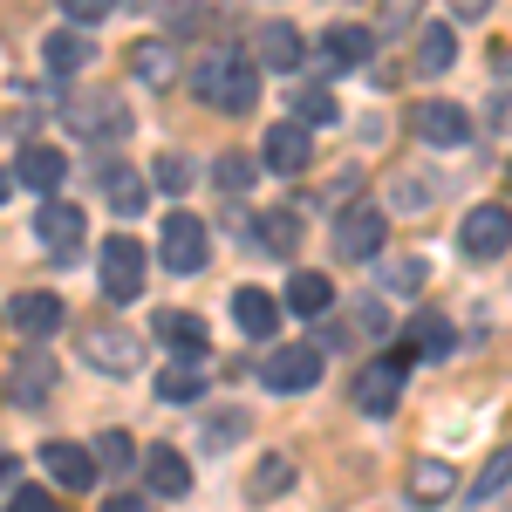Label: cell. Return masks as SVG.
<instances>
[{
  "label": "cell",
  "mask_w": 512,
  "mask_h": 512,
  "mask_svg": "<svg viewBox=\"0 0 512 512\" xmlns=\"http://www.w3.org/2000/svg\"><path fill=\"white\" fill-rule=\"evenodd\" d=\"M192 89H198V103H212L219 117H246L260 103V69L246 55H233V48H212L192 69Z\"/></svg>",
  "instance_id": "cell-1"
},
{
  "label": "cell",
  "mask_w": 512,
  "mask_h": 512,
  "mask_svg": "<svg viewBox=\"0 0 512 512\" xmlns=\"http://www.w3.org/2000/svg\"><path fill=\"white\" fill-rule=\"evenodd\" d=\"M164 267H171V274H198V267H205V260H212V233H205V219H198V212H171V219H164Z\"/></svg>",
  "instance_id": "cell-2"
},
{
  "label": "cell",
  "mask_w": 512,
  "mask_h": 512,
  "mask_svg": "<svg viewBox=\"0 0 512 512\" xmlns=\"http://www.w3.org/2000/svg\"><path fill=\"white\" fill-rule=\"evenodd\" d=\"M35 239L48 246V253H55V260H76L82 239H89V219H82V205H69V198H41Z\"/></svg>",
  "instance_id": "cell-3"
},
{
  "label": "cell",
  "mask_w": 512,
  "mask_h": 512,
  "mask_svg": "<svg viewBox=\"0 0 512 512\" xmlns=\"http://www.w3.org/2000/svg\"><path fill=\"white\" fill-rule=\"evenodd\" d=\"M260 383H267V390H315L321 383V349L315 342H287V349H274L267 355V362H260Z\"/></svg>",
  "instance_id": "cell-4"
},
{
  "label": "cell",
  "mask_w": 512,
  "mask_h": 512,
  "mask_svg": "<svg viewBox=\"0 0 512 512\" xmlns=\"http://www.w3.org/2000/svg\"><path fill=\"white\" fill-rule=\"evenodd\" d=\"M55 376H62V369H55L48 349H21L14 369H7V403H14V410H41L48 390H55Z\"/></svg>",
  "instance_id": "cell-5"
},
{
  "label": "cell",
  "mask_w": 512,
  "mask_h": 512,
  "mask_svg": "<svg viewBox=\"0 0 512 512\" xmlns=\"http://www.w3.org/2000/svg\"><path fill=\"white\" fill-rule=\"evenodd\" d=\"M458 246H465L472 260H499L512 246V205H472L465 226H458Z\"/></svg>",
  "instance_id": "cell-6"
},
{
  "label": "cell",
  "mask_w": 512,
  "mask_h": 512,
  "mask_svg": "<svg viewBox=\"0 0 512 512\" xmlns=\"http://www.w3.org/2000/svg\"><path fill=\"white\" fill-rule=\"evenodd\" d=\"M383 233H390V219H383L376 205L335 212V253H342V260H376V253H383Z\"/></svg>",
  "instance_id": "cell-7"
},
{
  "label": "cell",
  "mask_w": 512,
  "mask_h": 512,
  "mask_svg": "<svg viewBox=\"0 0 512 512\" xmlns=\"http://www.w3.org/2000/svg\"><path fill=\"white\" fill-rule=\"evenodd\" d=\"M410 130L437 144V151H458V144H472V117L458 110V103H444V96H424L417 110H410Z\"/></svg>",
  "instance_id": "cell-8"
},
{
  "label": "cell",
  "mask_w": 512,
  "mask_h": 512,
  "mask_svg": "<svg viewBox=\"0 0 512 512\" xmlns=\"http://www.w3.org/2000/svg\"><path fill=\"white\" fill-rule=\"evenodd\" d=\"M103 294L110 301H137L144 294V246L137 239H103Z\"/></svg>",
  "instance_id": "cell-9"
},
{
  "label": "cell",
  "mask_w": 512,
  "mask_h": 512,
  "mask_svg": "<svg viewBox=\"0 0 512 512\" xmlns=\"http://www.w3.org/2000/svg\"><path fill=\"white\" fill-rule=\"evenodd\" d=\"M137 472H144V485H151V499H185V492H192V465H185L171 444L137 451Z\"/></svg>",
  "instance_id": "cell-10"
},
{
  "label": "cell",
  "mask_w": 512,
  "mask_h": 512,
  "mask_svg": "<svg viewBox=\"0 0 512 512\" xmlns=\"http://www.w3.org/2000/svg\"><path fill=\"white\" fill-rule=\"evenodd\" d=\"M82 362L103 369V376H130L137 369V342L123 328H82Z\"/></svg>",
  "instance_id": "cell-11"
},
{
  "label": "cell",
  "mask_w": 512,
  "mask_h": 512,
  "mask_svg": "<svg viewBox=\"0 0 512 512\" xmlns=\"http://www.w3.org/2000/svg\"><path fill=\"white\" fill-rule=\"evenodd\" d=\"M41 465H48L55 485H69V492H89V485H96V458H89L82 444H69V437H48V444H41Z\"/></svg>",
  "instance_id": "cell-12"
},
{
  "label": "cell",
  "mask_w": 512,
  "mask_h": 512,
  "mask_svg": "<svg viewBox=\"0 0 512 512\" xmlns=\"http://www.w3.org/2000/svg\"><path fill=\"white\" fill-rule=\"evenodd\" d=\"M355 410L362 417H390L396 410V396H403V369H390V362H369L362 376H355Z\"/></svg>",
  "instance_id": "cell-13"
},
{
  "label": "cell",
  "mask_w": 512,
  "mask_h": 512,
  "mask_svg": "<svg viewBox=\"0 0 512 512\" xmlns=\"http://www.w3.org/2000/svg\"><path fill=\"white\" fill-rule=\"evenodd\" d=\"M7 321L41 342V335H55V328L69 321V308H62V294H14V301H7Z\"/></svg>",
  "instance_id": "cell-14"
},
{
  "label": "cell",
  "mask_w": 512,
  "mask_h": 512,
  "mask_svg": "<svg viewBox=\"0 0 512 512\" xmlns=\"http://www.w3.org/2000/svg\"><path fill=\"white\" fill-rule=\"evenodd\" d=\"M308 158H315V137H308V123H274L267 130V164L274 171H308Z\"/></svg>",
  "instance_id": "cell-15"
},
{
  "label": "cell",
  "mask_w": 512,
  "mask_h": 512,
  "mask_svg": "<svg viewBox=\"0 0 512 512\" xmlns=\"http://www.w3.org/2000/svg\"><path fill=\"white\" fill-rule=\"evenodd\" d=\"M96 185H103L110 205H117V219H137V212L151 205V185H144L130 164H103V171H96Z\"/></svg>",
  "instance_id": "cell-16"
},
{
  "label": "cell",
  "mask_w": 512,
  "mask_h": 512,
  "mask_svg": "<svg viewBox=\"0 0 512 512\" xmlns=\"http://www.w3.org/2000/svg\"><path fill=\"white\" fill-rule=\"evenodd\" d=\"M233 321L253 335V342H267L280 328V301L267 294V287H233Z\"/></svg>",
  "instance_id": "cell-17"
},
{
  "label": "cell",
  "mask_w": 512,
  "mask_h": 512,
  "mask_svg": "<svg viewBox=\"0 0 512 512\" xmlns=\"http://www.w3.org/2000/svg\"><path fill=\"white\" fill-rule=\"evenodd\" d=\"M69 123H76L82 137H123L130 130V110L123 103H103V96H82V103H69Z\"/></svg>",
  "instance_id": "cell-18"
},
{
  "label": "cell",
  "mask_w": 512,
  "mask_h": 512,
  "mask_svg": "<svg viewBox=\"0 0 512 512\" xmlns=\"http://www.w3.org/2000/svg\"><path fill=\"white\" fill-rule=\"evenodd\" d=\"M123 69L137 82H171L178 76V48H171V41H130V48H123Z\"/></svg>",
  "instance_id": "cell-19"
},
{
  "label": "cell",
  "mask_w": 512,
  "mask_h": 512,
  "mask_svg": "<svg viewBox=\"0 0 512 512\" xmlns=\"http://www.w3.org/2000/svg\"><path fill=\"white\" fill-rule=\"evenodd\" d=\"M14 178H21V185H35V192H55V185L69 178V158H62L55 144H28L21 164H14Z\"/></svg>",
  "instance_id": "cell-20"
},
{
  "label": "cell",
  "mask_w": 512,
  "mask_h": 512,
  "mask_svg": "<svg viewBox=\"0 0 512 512\" xmlns=\"http://www.w3.org/2000/svg\"><path fill=\"white\" fill-rule=\"evenodd\" d=\"M158 342H171V355H178V362H198V355H205V321L164 308V315H158Z\"/></svg>",
  "instance_id": "cell-21"
},
{
  "label": "cell",
  "mask_w": 512,
  "mask_h": 512,
  "mask_svg": "<svg viewBox=\"0 0 512 512\" xmlns=\"http://www.w3.org/2000/svg\"><path fill=\"white\" fill-rule=\"evenodd\" d=\"M321 55H328L335 69H355V62H369V55H376V35H369V28H349V21H335L328 41H321Z\"/></svg>",
  "instance_id": "cell-22"
},
{
  "label": "cell",
  "mask_w": 512,
  "mask_h": 512,
  "mask_svg": "<svg viewBox=\"0 0 512 512\" xmlns=\"http://www.w3.org/2000/svg\"><path fill=\"white\" fill-rule=\"evenodd\" d=\"M451 492H458V478H451L444 458H417V465H410V499H417V506H444Z\"/></svg>",
  "instance_id": "cell-23"
},
{
  "label": "cell",
  "mask_w": 512,
  "mask_h": 512,
  "mask_svg": "<svg viewBox=\"0 0 512 512\" xmlns=\"http://www.w3.org/2000/svg\"><path fill=\"white\" fill-rule=\"evenodd\" d=\"M451 62H458V35H451V21H431L417 41V76H444Z\"/></svg>",
  "instance_id": "cell-24"
},
{
  "label": "cell",
  "mask_w": 512,
  "mask_h": 512,
  "mask_svg": "<svg viewBox=\"0 0 512 512\" xmlns=\"http://www.w3.org/2000/svg\"><path fill=\"white\" fill-rule=\"evenodd\" d=\"M41 55H48V69H55V76H69V69H89V62H96V41H89V35H69V28H55Z\"/></svg>",
  "instance_id": "cell-25"
},
{
  "label": "cell",
  "mask_w": 512,
  "mask_h": 512,
  "mask_svg": "<svg viewBox=\"0 0 512 512\" xmlns=\"http://www.w3.org/2000/svg\"><path fill=\"white\" fill-rule=\"evenodd\" d=\"M287 485H294V458H260V465H253V478H246V499H253V506H267V499H280V492H287Z\"/></svg>",
  "instance_id": "cell-26"
},
{
  "label": "cell",
  "mask_w": 512,
  "mask_h": 512,
  "mask_svg": "<svg viewBox=\"0 0 512 512\" xmlns=\"http://www.w3.org/2000/svg\"><path fill=\"white\" fill-rule=\"evenodd\" d=\"M451 342H458V328L444 315H417L410 321V335H403V349L410 355H451Z\"/></svg>",
  "instance_id": "cell-27"
},
{
  "label": "cell",
  "mask_w": 512,
  "mask_h": 512,
  "mask_svg": "<svg viewBox=\"0 0 512 512\" xmlns=\"http://www.w3.org/2000/svg\"><path fill=\"white\" fill-rule=\"evenodd\" d=\"M328 301H335L328 274H294L287 280V308H294V315H328Z\"/></svg>",
  "instance_id": "cell-28"
},
{
  "label": "cell",
  "mask_w": 512,
  "mask_h": 512,
  "mask_svg": "<svg viewBox=\"0 0 512 512\" xmlns=\"http://www.w3.org/2000/svg\"><path fill=\"white\" fill-rule=\"evenodd\" d=\"M335 117H342V103H335L328 89H315V82L287 96V123H335Z\"/></svg>",
  "instance_id": "cell-29"
},
{
  "label": "cell",
  "mask_w": 512,
  "mask_h": 512,
  "mask_svg": "<svg viewBox=\"0 0 512 512\" xmlns=\"http://www.w3.org/2000/svg\"><path fill=\"white\" fill-rule=\"evenodd\" d=\"M260 62H267V69H294V62H301V35H294L287 21H267V28H260Z\"/></svg>",
  "instance_id": "cell-30"
},
{
  "label": "cell",
  "mask_w": 512,
  "mask_h": 512,
  "mask_svg": "<svg viewBox=\"0 0 512 512\" xmlns=\"http://www.w3.org/2000/svg\"><path fill=\"white\" fill-rule=\"evenodd\" d=\"M212 185H219L226 198H246L253 192V158H246V151H226V158L212 164Z\"/></svg>",
  "instance_id": "cell-31"
},
{
  "label": "cell",
  "mask_w": 512,
  "mask_h": 512,
  "mask_svg": "<svg viewBox=\"0 0 512 512\" xmlns=\"http://www.w3.org/2000/svg\"><path fill=\"white\" fill-rule=\"evenodd\" d=\"M89 458H96V472H103V465H110V472H130V465H137V437L130 431H103Z\"/></svg>",
  "instance_id": "cell-32"
},
{
  "label": "cell",
  "mask_w": 512,
  "mask_h": 512,
  "mask_svg": "<svg viewBox=\"0 0 512 512\" xmlns=\"http://www.w3.org/2000/svg\"><path fill=\"white\" fill-rule=\"evenodd\" d=\"M198 396H205V383H198V369H192V362H185V369L171 362V369L158 376V403H198Z\"/></svg>",
  "instance_id": "cell-33"
},
{
  "label": "cell",
  "mask_w": 512,
  "mask_h": 512,
  "mask_svg": "<svg viewBox=\"0 0 512 512\" xmlns=\"http://www.w3.org/2000/svg\"><path fill=\"white\" fill-rule=\"evenodd\" d=\"M260 239H267V253L287 260V253L301 246V219H294V212H267V219H260Z\"/></svg>",
  "instance_id": "cell-34"
},
{
  "label": "cell",
  "mask_w": 512,
  "mask_h": 512,
  "mask_svg": "<svg viewBox=\"0 0 512 512\" xmlns=\"http://www.w3.org/2000/svg\"><path fill=\"white\" fill-rule=\"evenodd\" d=\"M151 178H158V192H171V198H178V192H192V158H178V151H164Z\"/></svg>",
  "instance_id": "cell-35"
},
{
  "label": "cell",
  "mask_w": 512,
  "mask_h": 512,
  "mask_svg": "<svg viewBox=\"0 0 512 512\" xmlns=\"http://www.w3.org/2000/svg\"><path fill=\"white\" fill-rule=\"evenodd\" d=\"M499 485H512V444H506V451H499V458H492V465H485V472H478L472 499H492V492H499Z\"/></svg>",
  "instance_id": "cell-36"
},
{
  "label": "cell",
  "mask_w": 512,
  "mask_h": 512,
  "mask_svg": "<svg viewBox=\"0 0 512 512\" xmlns=\"http://www.w3.org/2000/svg\"><path fill=\"white\" fill-rule=\"evenodd\" d=\"M431 178H424V171H410V178H403V192H396V212H424V205H431Z\"/></svg>",
  "instance_id": "cell-37"
},
{
  "label": "cell",
  "mask_w": 512,
  "mask_h": 512,
  "mask_svg": "<svg viewBox=\"0 0 512 512\" xmlns=\"http://www.w3.org/2000/svg\"><path fill=\"white\" fill-rule=\"evenodd\" d=\"M7 512H55V492H41V485H14V492H7Z\"/></svg>",
  "instance_id": "cell-38"
},
{
  "label": "cell",
  "mask_w": 512,
  "mask_h": 512,
  "mask_svg": "<svg viewBox=\"0 0 512 512\" xmlns=\"http://www.w3.org/2000/svg\"><path fill=\"white\" fill-rule=\"evenodd\" d=\"M62 7H69V21H110L117 0H62Z\"/></svg>",
  "instance_id": "cell-39"
},
{
  "label": "cell",
  "mask_w": 512,
  "mask_h": 512,
  "mask_svg": "<svg viewBox=\"0 0 512 512\" xmlns=\"http://www.w3.org/2000/svg\"><path fill=\"white\" fill-rule=\"evenodd\" d=\"M355 192H362V171H355V164H342V171H335V185H328V198L342 205V198H355Z\"/></svg>",
  "instance_id": "cell-40"
},
{
  "label": "cell",
  "mask_w": 512,
  "mask_h": 512,
  "mask_svg": "<svg viewBox=\"0 0 512 512\" xmlns=\"http://www.w3.org/2000/svg\"><path fill=\"white\" fill-rule=\"evenodd\" d=\"M383 287H424V260H403V267H390V280H383Z\"/></svg>",
  "instance_id": "cell-41"
},
{
  "label": "cell",
  "mask_w": 512,
  "mask_h": 512,
  "mask_svg": "<svg viewBox=\"0 0 512 512\" xmlns=\"http://www.w3.org/2000/svg\"><path fill=\"white\" fill-rule=\"evenodd\" d=\"M239 431H246V417H239V410H233V417H212V444H226V437H239Z\"/></svg>",
  "instance_id": "cell-42"
},
{
  "label": "cell",
  "mask_w": 512,
  "mask_h": 512,
  "mask_svg": "<svg viewBox=\"0 0 512 512\" xmlns=\"http://www.w3.org/2000/svg\"><path fill=\"white\" fill-rule=\"evenodd\" d=\"M103 512H151V499H137V492H117V499H110Z\"/></svg>",
  "instance_id": "cell-43"
},
{
  "label": "cell",
  "mask_w": 512,
  "mask_h": 512,
  "mask_svg": "<svg viewBox=\"0 0 512 512\" xmlns=\"http://www.w3.org/2000/svg\"><path fill=\"white\" fill-rule=\"evenodd\" d=\"M383 7H390V21H410V14H417L424 0H383Z\"/></svg>",
  "instance_id": "cell-44"
},
{
  "label": "cell",
  "mask_w": 512,
  "mask_h": 512,
  "mask_svg": "<svg viewBox=\"0 0 512 512\" xmlns=\"http://www.w3.org/2000/svg\"><path fill=\"white\" fill-rule=\"evenodd\" d=\"M492 123H499V130H512V96H499V103H492Z\"/></svg>",
  "instance_id": "cell-45"
},
{
  "label": "cell",
  "mask_w": 512,
  "mask_h": 512,
  "mask_svg": "<svg viewBox=\"0 0 512 512\" xmlns=\"http://www.w3.org/2000/svg\"><path fill=\"white\" fill-rule=\"evenodd\" d=\"M492 0H451V14H485Z\"/></svg>",
  "instance_id": "cell-46"
},
{
  "label": "cell",
  "mask_w": 512,
  "mask_h": 512,
  "mask_svg": "<svg viewBox=\"0 0 512 512\" xmlns=\"http://www.w3.org/2000/svg\"><path fill=\"white\" fill-rule=\"evenodd\" d=\"M7 478H14V458H7V451H0V492H7Z\"/></svg>",
  "instance_id": "cell-47"
},
{
  "label": "cell",
  "mask_w": 512,
  "mask_h": 512,
  "mask_svg": "<svg viewBox=\"0 0 512 512\" xmlns=\"http://www.w3.org/2000/svg\"><path fill=\"white\" fill-rule=\"evenodd\" d=\"M7 185H14V178H7V171H0V205H7Z\"/></svg>",
  "instance_id": "cell-48"
},
{
  "label": "cell",
  "mask_w": 512,
  "mask_h": 512,
  "mask_svg": "<svg viewBox=\"0 0 512 512\" xmlns=\"http://www.w3.org/2000/svg\"><path fill=\"white\" fill-rule=\"evenodd\" d=\"M506 185H512V164H506Z\"/></svg>",
  "instance_id": "cell-49"
}]
</instances>
